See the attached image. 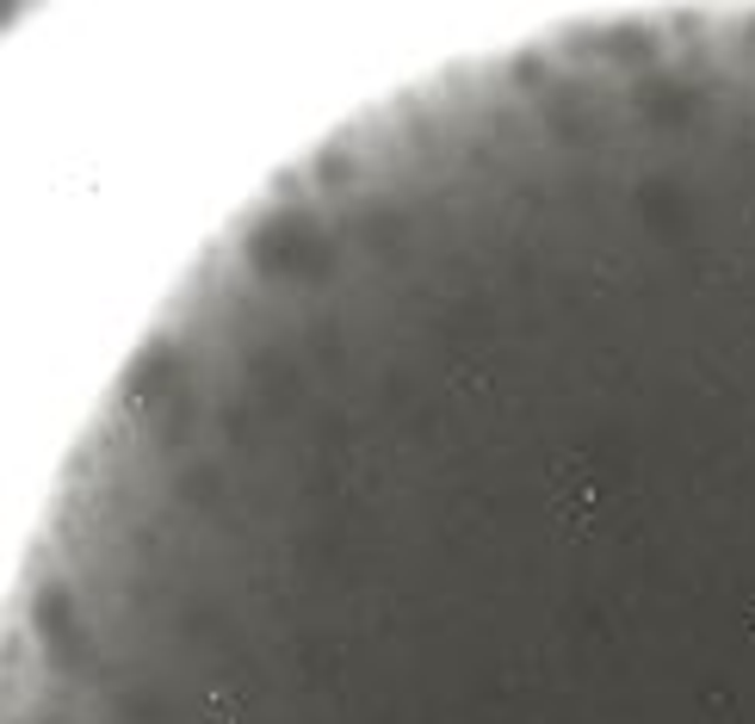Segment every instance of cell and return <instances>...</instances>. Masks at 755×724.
<instances>
[{
	"label": "cell",
	"instance_id": "obj_3",
	"mask_svg": "<svg viewBox=\"0 0 755 724\" xmlns=\"http://www.w3.org/2000/svg\"><path fill=\"white\" fill-rule=\"evenodd\" d=\"M750 632H755V613H750Z\"/></svg>",
	"mask_w": 755,
	"mask_h": 724
},
{
	"label": "cell",
	"instance_id": "obj_2",
	"mask_svg": "<svg viewBox=\"0 0 755 724\" xmlns=\"http://www.w3.org/2000/svg\"><path fill=\"white\" fill-rule=\"evenodd\" d=\"M205 724H241V700L217 688V693H211V706H205Z\"/></svg>",
	"mask_w": 755,
	"mask_h": 724
},
{
	"label": "cell",
	"instance_id": "obj_1",
	"mask_svg": "<svg viewBox=\"0 0 755 724\" xmlns=\"http://www.w3.org/2000/svg\"><path fill=\"white\" fill-rule=\"evenodd\" d=\"M551 514H557V533L564 539H588L595 520H601V483L588 459H557L551 471Z\"/></svg>",
	"mask_w": 755,
	"mask_h": 724
}]
</instances>
